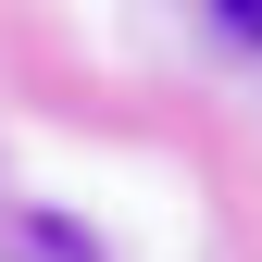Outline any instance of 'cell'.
<instances>
[{
  "label": "cell",
  "instance_id": "obj_1",
  "mask_svg": "<svg viewBox=\"0 0 262 262\" xmlns=\"http://www.w3.org/2000/svg\"><path fill=\"white\" fill-rule=\"evenodd\" d=\"M212 13H225V38H250V50H262V0H212Z\"/></svg>",
  "mask_w": 262,
  "mask_h": 262
}]
</instances>
